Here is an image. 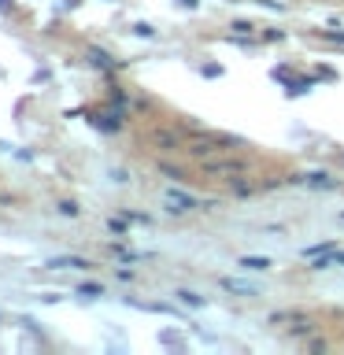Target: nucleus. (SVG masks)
Instances as JSON below:
<instances>
[{"mask_svg":"<svg viewBox=\"0 0 344 355\" xmlns=\"http://www.w3.org/2000/svg\"><path fill=\"white\" fill-rule=\"evenodd\" d=\"M163 204H166V211H171V215H182V211L200 207V200H196L193 193H182V189H166V193H163Z\"/></svg>","mask_w":344,"mask_h":355,"instance_id":"nucleus-1","label":"nucleus"},{"mask_svg":"<svg viewBox=\"0 0 344 355\" xmlns=\"http://www.w3.org/2000/svg\"><path fill=\"white\" fill-rule=\"evenodd\" d=\"M226 144H241V141H237V137H230V133H200L189 152H222Z\"/></svg>","mask_w":344,"mask_h":355,"instance_id":"nucleus-2","label":"nucleus"},{"mask_svg":"<svg viewBox=\"0 0 344 355\" xmlns=\"http://www.w3.org/2000/svg\"><path fill=\"white\" fill-rule=\"evenodd\" d=\"M204 171H207V174H218V178L244 174V171H248V159H207Z\"/></svg>","mask_w":344,"mask_h":355,"instance_id":"nucleus-3","label":"nucleus"},{"mask_svg":"<svg viewBox=\"0 0 344 355\" xmlns=\"http://www.w3.org/2000/svg\"><path fill=\"white\" fill-rule=\"evenodd\" d=\"M49 270H89V259H82V255H55V259H49L44 263Z\"/></svg>","mask_w":344,"mask_h":355,"instance_id":"nucleus-4","label":"nucleus"},{"mask_svg":"<svg viewBox=\"0 0 344 355\" xmlns=\"http://www.w3.org/2000/svg\"><path fill=\"white\" fill-rule=\"evenodd\" d=\"M300 182H307V185H315V189H337V182H333L329 174H322V171H315V174H300Z\"/></svg>","mask_w":344,"mask_h":355,"instance_id":"nucleus-5","label":"nucleus"},{"mask_svg":"<svg viewBox=\"0 0 344 355\" xmlns=\"http://www.w3.org/2000/svg\"><path fill=\"white\" fill-rule=\"evenodd\" d=\"M222 288H230V293H241V296H255V285L237 282V277H222Z\"/></svg>","mask_w":344,"mask_h":355,"instance_id":"nucleus-6","label":"nucleus"},{"mask_svg":"<svg viewBox=\"0 0 344 355\" xmlns=\"http://www.w3.org/2000/svg\"><path fill=\"white\" fill-rule=\"evenodd\" d=\"M241 266H244V270H270V259H266V255H244V259H241Z\"/></svg>","mask_w":344,"mask_h":355,"instance_id":"nucleus-7","label":"nucleus"},{"mask_svg":"<svg viewBox=\"0 0 344 355\" xmlns=\"http://www.w3.org/2000/svg\"><path fill=\"white\" fill-rule=\"evenodd\" d=\"M78 296H104V285H78Z\"/></svg>","mask_w":344,"mask_h":355,"instance_id":"nucleus-8","label":"nucleus"},{"mask_svg":"<svg viewBox=\"0 0 344 355\" xmlns=\"http://www.w3.org/2000/svg\"><path fill=\"white\" fill-rule=\"evenodd\" d=\"M130 30H133V33H137V37H152V33H155V30L148 26V22H133V26H130Z\"/></svg>","mask_w":344,"mask_h":355,"instance_id":"nucleus-9","label":"nucleus"},{"mask_svg":"<svg viewBox=\"0 0 344 355\" xmlns=\"http://www.w3.org/2000/svg\"><path fill=\"white\" fill-rule=\"evenodd\" d=\"M178 300H182V304H193V307H204V300H200L196 293H178Z\"/></svg>","mask_w":344,"mask_h":355,"instance_id":"nucleus-10","label":"nucleus"},{"mask_svg":"<svg viewBox=\"0 0 344 355\" xmlns=\"http://www.w3.org/2000/svg\"><path fill=\"white\" fill-rule=\"evenodd\" d=\"M89 55H93L96 67H111V55H108V52H89Z\"/></svg>","mask_w":344,"mask_h":355,"instance_id":"nucleus-11","label":"nucleus"},{"mask_svg":"<svg viewBox=\"0 0 344 355\" xmlns=\"http://www.w3.org/2000/svg\"><path fill=\"white\" fill-rule=\"evenodd\" d=\"M60 211H63V215H71V218H74V215H78V204H74V200H71V204H60Z\"/></svg>","mask_w":344,"mask_h":355,"instance_id":"nucleus-12","label":"nucleus"},{"mask_svg":"<svg viewBox=\"0 0 344 355\" xmlns=\"http://www.w3.org/2000/svg\"><path fill=\"white\" fill-rule=\"evenodd\" d=\"M178 4H185V8H189V11H193V8H196V4H200V0H178Z\"/></svg>","mask_w":344,"mask_h":355,"instance_id":"nucleus-13","label":"nucleus"}]
</instances>
